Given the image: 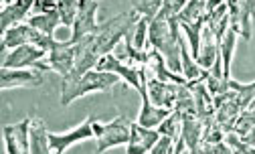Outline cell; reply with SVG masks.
Returning <instances> with one entry per match:
<instances>
[{
    "mask_svg": "<svg viewBox=\"0 0 255 154\" xmlns=\"http://www.w3.org/2000/svg\"><path fill=\"white\" fill-rule=\"evenodd\" d=\"M186 6L182 0H164L162 8L148 26V45L156 49L166 61L172 73L180 75V26H178V12Z\"/></svg>",
    "mask_w": 255,
    "mask_h": 154,
    "instance_id": "6da1fadb",
    "label": "cell"
},
{
    "mask_svg": "<svg viewBox=\"0 0 255 154\" xmlns=\"http://www.w3.org/2000/svg\"><path fill=\"white\" fill-rule=\"evenodd\" d=\"M142 16H138L134 10H128V12H122V14H116L114 18L106 20V22H100L95 35H89V47L91 51L98 55L100 59L110 55L114 51V47L128 37V33L136 26V22L140 20Z\"/></svg>",
    "mask_w": 255,
    "mask_h": 154,
    "instance_id": "7a4b0ae2",
    "label": "cell"
},
{
    "mask_svg": "<svg viewBox=\"0 0 255 154\" xmlns=\"http://www.w3.org/2000/svg\"><path fill=\"white\" fill-rule=\"evenodd\" d=\"M120 83V77L114 73H104L91 69L79 79H63L61 83V106H69L75 100L95 94V91H110Z\"/></svg>",
    "mask_w": 255,
    "mask_h": 154,
    "instance_id": "3957f363",
    "label": "cell"
},
{
    "mask_svg": "<svg viewBox=\"0 0 255 154\" xmlns=\"http://www.w3.org/2000/svg\"><path fill=\"white\" fill-rule=\"evenodd\" d=\"M130 128H132V120L126 116H118L110 122H100L93 118V138L98 140L95 152L104 154L110 148L128 144L130 142Z\"/></svg>",
    "mask_w": 255,
    "mask_h": 154,
    "instance_id": "277c9868",
    "label": "cell"
},
{
    "mask_svg": "<svg viewBox=\"0 0 255 154\" xmlns=\"http://www.w3.org/2000/svg\"><path fill=\"white\" fill-rule=\"evenodd\" d=\"M47 51L35 47V45H22L12 49L4 61L2 69H37V71H51L47 65Z\"/></svg>",
    "mask_w": 255,
    "mask_h": 154,
    "instance_id": "5b68a950",
    "label": "cell"
},
{
    "mask_svg": "<svg viewBox=\"0 0 255 154\" xmlns=\"http://www.w3.org/2000/svg\"><path fill=\"white\" fill-rule=\"evenodd\" d=\"M55 43H57L55 39L39 33L37 28H33V26L26 24V22L12 26L10 30H6V33L2 35V47L4 49H10V51L16 49V47H22V45H35V47H39V49H43V51L49 53Z\"/></svg>",
    "mask_w": 255,
    "mask_h": 154,
    "instance_id": "8992f818",
    "label": "cell"
},
{
    "mask_svg": "<svg viewBox=\"0 0 255 154\" xmlns=\"http://www.w3.org/2000/svg\"><path fill=\"white\" fill-rule=\"evenodd\" d=\"M229 28L245 41L251 39V20L255 16V0H229Z\"/></svg>",
    "mask_w": 255,
    "mask_h": 154,
    "instance_id": "52a82bcc",
    "label": "cell"
},
{
    "mask_svg": "<svg viewBox=\"0 0 255 154\" xmlns=\"http://www.w3.org/2000/svg\"><path fill=\"white\" fill-rule=\"evenodd\" d=\"M213 104H215V120H217V124L221 126L223 132L229 134L233 130V124H235L237 116L241 114V102H239L237 91L229 87L223 96L215 98Z\"/></svg>",
    "mask_w": 255,
    "mask_h": 154,
    "instance_id": "ba28073f",
    "label": "cell"
},
{
    "mask_svg": "<svg viewBox=\"0 0 255 154\" xmlns=\"http://www.w3.org/2000/svg\"><path fill=\"white\" fill-rule=\"evenodd\" d=\"M91 138H93V116L85 118L79 126H75L69 132H63V134L49 132V146H51L53 154H65L73 144L91 140Z\"/></svg>",
    "mask_w": 255,
    "mask_h": 154,
    "instance_id": "9c48e42d",
    "label": "cell"
},
{
    "mask_svg": "<svg viewBox=\"0 0 255 154\" xmlns=\"http://www.w3.org/2000/svg\"><path fill=\"white\" fill-rule=\"evenodd\" d=\"M98 8H100V2H95V0H79V12L71 28V39H69L71 43H79L81 39L95 35V30L100 26V22L95 20Z\"/></svg>",
    "mask_w": 255,
    "mask_h": 154,
    "instance_id": "30bf717a",
    "label": "cell"
},
{
    "mask_svg": "<svg viewBox=\"0 0 255 154\" xmlns=\"http://www.w3.org/2000/svg\"><path fill=\"white\" fill-rule=\"evenodd\" d=\"M47 65L51 71L59 73L63 79L69 77L75 67V45L71 41H65V43L57 41L47 55Z\"/></svg>",
    "mask_w": 255,
    "mask_h": 154,
    "instance_id": "8fae6325",
    "label": "cell"
},
{
    "mask_svg": "<svg viewBox=\"0 0 255 154\" xmlns=\"http://www.w3.org/2000/svg\"><path fill=\"white\" fill-rule=\"evenodd\" d=\"M30 122L33 118H24L16 124L4 126L6 154H30Z\"/></svg>",
    "mask_w": 255,
    "mask_h": 154,
    "instance_id": "7c38bea8",
    "label": "cell"
},
{
    "mask_svg": "<svg viewBox=\"0 0 255 154\" xmlns=\"http://www.w3.org/2000/svg\"><path fill=\"white\" fill-rule=\"evenodd\" d=\"M178 87L180 85H176V83H166V81L154 79V77H148V83H146V91H148L150 102L158 108L172 110V112H174V106H176Z\"/></svg>",
    "mask_w": 255,
    "mask_h": 154,
    "instance_id": "4fadbf2b",
    "label": "cell"
},
{
    "mask_svg": "<svg viewBox=\"0 0 255 154\" xmlns=\"http://www.w3.org/2000/svg\"><path fill=\"white\" fill-rule=\"evenodd\" d=\"M158 140H160V134H158V130L144 128V126L138 124V122H132L130 142L126 144V152L128 154H148L158 144Z\"/></svg>",
    "mask_w": 255,
    "mask_h": 154,
    "instance_id": "5bb4252c",
    "label": "cell"
},
{
    "mask_svg": "<svg viewBox=\"0 0 255 154\" xmlns=\"http://www.w3.org/2000/svg\"><path fill=\"white\" fill-rule=\"evenodd\" d=\"M182 118V130H180V140L184 142V148H188L190 154H203L205 148V126L197 116H180Z\"/></svg>",
    "mask_w": 255,
    "mask_h": 154,
    "instance_id": "9a60e30c",
    "label": "cell"
},
{
    "mask_svg": "<svg viewBox=\"0 0 255 154\" xmlns=\"http://www.w3.org/2000/svg\"><path fill=\"white\" fill-rule=\"evenodd\" d=\"M43 73L37 69H0V89L41 85Z\"/></svg>",
    "mask_w": 255,
    "mask_h": 154,
    "instance_id": "2e32d148",
    "label": "cell"
},
{
    "mask_svg": "<svg viewBox=\"0 0 255 154\" xmlns=\"http://www.w3.org/2000/svg\"><path fill=\"white\" fill-rule=\"evenodd\" d=\"M140 98H142V108H140V116H138V124L144 128H152L156 130L162 122L172 114V110H164V108H158L150 102L148 98V91L146 87L140 91Z\"/></svg>",
    "mask_w": 255,
    "mask_h": 154,
    "instance_id": "e0dca14e",
    "label": "cell"
},
{
    "mask_svg": "<svg viewBox=\"0 0 255 154\" xmlns=\"http://www.w3.org/2000/svg\"><path fill=\"white\" fill-rule=\"evenodd\" d=\"M33 4L35 2H30V0H14V2H4L2 4V12H0V18H2V35L6 33V30H10L12 26L22 24L26 14L33 10Z\"/></svg>",
    "mask_w": 255,
    "mask_h": 154,
    "instance_id": "ac0fdd59",
    "label": "cell"
},
{
    "mask_svg": "<svg viewBox=\"0 0 255 154\" xmlns=\"http://www.w3.org/2000/svg\"><path fill=\"white\" fill-rule=\"evenodd\" d=\"M207 69H203L193 55L188 53V47L184 39L180 37V75L186 79V83H195V81H205L207 79Z\"/></svg>",
    "mask_w": 255,
    "mask_h": 154,
    "instance_id": "d6986e66",
    "label": "cell"
},
{
    "mask_svg": "<svg viewBox=\"0 0 255 154\" xmlns=\"http://www.w3.org/2000/svg\"><path fill=\"white\" fill-rule=\"evenodd\" d=\"M30 154H53L49 146V130L41 118L30 122Z\"/></svg>",
    "mask_w": 255,
    "mask_h": 154,
    "instance_id": "ffe728a7",
    "label": "cell"
},
{
    "mask_svg": "<svg viewBox=\"0 0 255 154\" xmlns=\"http://www.w3.org/2000/svg\"><path fill=\"white\" fill-rule=\"evenodd\" d=\"M26 24H30L33 28H37L39 33H43V35L55 39L53 35H55L57 26L61 24V16H59L57 10H51V12H45V14H33V16H28Z\"/></svg>",
    "mask_w": 255,
    "mask_h": 154,
    "instance_id": "44dd1931",
    "label": "cell"
},
{
    "mask_svg": "<svg viewBox=\"0 0 255 154\" xmlns=\"http://www.w3.org/2000/svg\"><path fill=\"white\" fill-rule=\"evenodd\" d=\"M235 45H237V35L229 28L223 41L219 43V55L223 61V75L227 81H231V61H233V53H235Z\"/></svg>",
    "mask_w": 255,
    "mask_h": 154,
    "instance_id": "7402d4cb",
    "label": "cell"
},
{
    "mask_svg": "<svg viewBox=\"0 0 255 154\" xmlns=\"http://www.w3.org/2000/svg\"><path fill=\"white\" fill-rule=\"evenodd\" d=\"M174 112H178L180 116H197V108H195V96H193V89L186 85L178 87V96H176V106Z\"/></svg>",
    "mask_w": 255,
    "mask_h": 154,
    "instance_id": "603a6c76",
    "label": "cell"
},
{
    "mask_svg": "<svg viewBox=\"0 0 255 154\" xmlns=\"http://www.w3.org/2000/svg\"><path fill=\"white\" fill-rule=\"evenodd\" d=\"M156 130H158V134H160V136H166V138L176 142L180 138V130H182V118H180V114L172 112Z\"/></svg>",
    "mask_w": 255,
    "mask_h": 154,
    "instance_id": "cb8c5ba5",
    "label": "cell"
},
{
    "mask_svg": "<svg viewBox=\"0 0 255 154\" xmlns=\"http://www.w3.org/2000/svg\"><path fill=\"white\" fill-rule=\"evenodd\" d=\"M57 12L61 16V24L73 28L77 12H79V0H59L57 2Z\"/></svg>",
    "mask_w": 255,
    "mask_h": 154,
    "instance_id": "d4e9b609",
    "label": "cell"
},
{
    "mask_svg": "<svg viewBox=\"0 0 255 154\" xmlns=\"http://www.w3.org/2000/svg\"><path fill=\"white\" fill-rule=\"evenodd\" d=\"M162 2H164V0H134L130 6H132V10H134L138 16H144V18L152 20L158 12H160Z\"/></svg>",
    "mask_w": 255,
    "mask_h": 154,
    "instance_id": "484cf974",
    "label": "cell"
},
{
    "mask_svg": "<svg viewBox=\"0 0 255 154\" xmlns=\"http://www.w3.org/2000/svg\"><path fill=\"white\" fill-rule=\"evenodd\" d=\"M225 144L231 148L233 154H255V146L245 144L237 134H227L225 136Z\"/></svg>",
    "mask_w": 255,
    "mask_h": 154,
    "instance_id": "4316f807",
    "label": "cell"
},
{
    "mask_svg": "<svg viewBox=\"0 0 255 154\" xmlns=\"http://www.w3.org/2000/svg\"><path fill=\"white\" fill-rule=\"evenodd\" d=\"M174 144H176L174 140H170V138H166V136H160V140H158V144L152 148L150 154H172Z\"/></svg>",
    "mask_w": 255,
    "mask_h": 154,
    "instance_id": "83f0119b",
    "label": "cell"
},
{
    "mask_svg": "<svg viewBox=\"0 0 255 154\" xmlns=\"http://www.w3.org/2000/svg\"><path fill=\"white\" fill-rule=\"evenodd\" d=\"M203 154H233V152L225 142H219V144H205Z\"/></svg>",
    "mask_w": 255,
    "mask_h": 154,
    "instance_id": "f1b7e54d",
    "label": "cell"
},
{
    "mask_svg": "<svg viewBox=\"0 0 255 154\" xmlns=\"http://www.w3.org/2000/svg\"><path fill=\"white\" fill-rule=\"evenodd\" d=\"M33 10H35V14H45V12L57 10V2H47V0H35Z\"/></svg>",
    "mask_w": 255,
    "mask_h": 154,
    "instance_id": "f546056e",
    "label": "cell"
}]
</instances>
